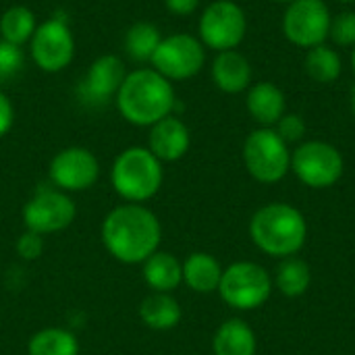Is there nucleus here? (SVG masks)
I'll list each match as a JSON object with an SVG mask.
<instances>
[{
  "label": "nucleus",
  "instance_id": "obj_36",
  "mask_svg": "<svg viewBox=\"0 0 355 355\" xmlns=\"http://www.w3.org/2000/svg\"><path fill=\"white\" fill-rule=\"evenodd\" d=\"M339 2H345V4H349V2H355V0H339Z\"/></svg>",
  "mask_w": 355,
  "mask_h": 355
},
{
  "label": "nucleus",
  "instance_id": "obj_17",
  "mask_svg": "<svg viewBox=\"0 0 355 355\" xmlns=\"http://www.w3.org/2000/svg\"><path fill=\"white\" fill-rule=\"evenodd\" d=\"M248 112L262 127H272L285 114V94L270 81H260L250 87L245 98Z\"/></svg>",
  "mask_w": 355,
  "mask_h": 355
},
{
  "label": "nucleus",
  "instance_id": "obj_26",
  "mask_svg": "<svg viewBox=\"0 0 355 355\" xmlns=\"http://www.w3.org/2000/svg\"><path fill=\"white\" fill-rule=\"evenodd\" d=\"M312 281V272L310 266L300 260V258H285L281 262V266L277 268V289L285 295V297H300L308 291Z\"/></svg>",
  "mask_w": 355,
  "mask_h": 355
},
{
  "label": "nucleus",
  "instance_id": "obj_28",
  "mask_svg": "<svg viewBox=\"0 0 355 355\" xmlns=\"http://www.w3.org/2000/svg\"><path fill=\"white\" fill-rule=\"evenodd\" d=\"M23 69V52L21 46L0 40V81L12 79Z\"/></svg>",
  "mask_w": 355,
  "mask_h": 355
},
{
  "label": "nucleus",
  "instance_id": "obj_25",
  "mask_svg": "<svg viewBox=\"0 0 355 355\" xmlns=\"http://www.w3.org/2000/svg\"><path fill=\"white\" fill-rule=\"evenodd\" d=\"M304 64H306V73L318 83H333L341 75V56L335 48L327 44L310 48Z\"/></svg>",
  "mask_w": 355,
  "mask_h": 355
},
{
  "label": "nucleus",
  "instance_id": "obj_30",
  "mask_svg": "<svg viewBox=\"0 0 355 355\" xmlns=\"http://www.w3.org/2000/svg\"><path fill=\"white\" fill-rule=\"evenodd\" d=\"M44 235H37L33 231H25L19 239H17V254L23 260H37L44 252Z\"/></svg>",
  "mask_w": 355,
  "mask_h": 355
},
{
  "label": "nucleus",
  "instance_id": "obj_33",
  "mask_svg": "<svg viewBox=\"0 0 355 355\" xmlns=\"http://www.w3.org/2000/svg\"><path fill=\"white\" fill-rule=\"evenodd\" d=\"M352 110H354L355 114V85L352 87Z\"/></svg>",
  "mask_w": 355,
  "mask_h": 355
},
{
  "label": "nucleus",
  "instance_id": "obj_23",
  "mask_svg": "<svg viewBox=\"0 0 355 355\" xmlns=\"http://www.w3.org/2000/svg\"><path fill=\"white\" fill-rule=\"evenodd\" d=\"M160 40H162V35L154 23L139 21V23L131 25L125 33V52L131 60L148 62V60H152Z\"/></svg>",
  "mask_w": 355,
  "mask_h": 355
},
{
  "label": "nucleus",
  "instance_id": "obj_1",
  "mask_svg": "<svg viewBox=\"0 0 355 355\" xmlns=\"http://www.w3.org/2000/svg\"><path fill=\"white\" fill-rule=\"evenodd\" d=\"M162 227L158 216L141 204L112 208L102 223L106 252L123 264H141L158 252Z\"/></svg>",
  "mask_w": 355,
  "mask_h": 355
},
{
  "label": "nucleus",
  "instance_id": "obj_34",
  "mask_svg": "<svg viewBox=\"0 0 355 355\" xmlns=\"http://www.w3.org/2000/svg\"><path fill=\"white\" fill-rule=\"evenodd\" d=\"M352 67H354V73H355V46H354V52H352Z\"/></svg>",
  "mask_w": 355,
  "mask_h": 355
},
{
  "label": "nucleus",
  "instance_id": "obj_29",
  "mask_svg": "<svg viewBox=\"0 0 355 355\" xmlns=\"http://www.w3.org/2000/svg\"><path fill=\"white\" fill-rule=\"evenodd\" d=\"M275 131L281 135V139L285 144H295V141L304 139V135H306V121L300 114H293V112L291 114H283L279 119Z\"/></svg>",
  "mask_w": 355,
  "mask_h": 355
},
{
  "label": "nucleus",
  "instance_id": "obj_4",
  "mask_svg": "<svg viewBox=\"0 0 355 355\" xmlns=\"http://www.w3.org/2000/svg\"><path fill=\"white\" fill-rule=\"evenodd\" d=\"M162 162L148 148L123 150L110 168V183L114 191L129 204H144L162 187Z\"/></svg>",
  "mask_w": 355,
  "mask_h": 355
},
{
  "label": "nucleus",
  "instance_id": "obj_11",
  "mask_svg": "<svg viewBox=\"0 0 355 355\" xmlns=\"http://www.w3.org/2000/svg\"><path fill=\"white\" fill-rule=\"evenodd\" d=\"M33 62L46 73H58L67 69L75 54V40L64 19L54 17L35 27L31 35Z\"/></svg>",
  "mask_w": 355,
  "mask_h": 355
},
{
  "label": "nucleus",
  "instance_id": "obj_13",
  "mask_svg": "<svg viewBox=\"0 0 355 355\" xmlns=\"http://www.w3.org/2000/svg\"><path fill=\"white\" fill-rule=\"evenodd\" d=\"M98 175V158L85 148H64L50 162V181L64 193L89 189Z\"/></svg>",
  "mask_w": 355,
  "mask_h": 355
},
{
  "label": "nucleus",
  "instance_id": "obj_24",
  "mask_svg": "<svg viewBox=\"0 0 355 355\" xmlns=\"http://www.w3.org/2000/svg\"><path fill=\"white\" fill-rule=\"evenodd\" d=\"M35 27L37 25H35L33 10L21 4L6 8L4 15L0 17V35L4 42H10L15 46H21L27 40H31Z\"/></svg>",
  "mask_w": 355,
  "mask_h": 355
},
{
  "label": "nucleus",
  "instance_id": "obj_8",
  "mask_svg": "<svg viewBox=\"0 0 355 355\" xmlns=\"http://www.w3.org/2000/svg\"><path fill=\"white\" fill-rule=\"evenodd\" d=\"M248 31L243 8L233 0H214L200 17V42L216 52L235 50Z\"/></svg>",
  "mask_w": 355,
  "mask_h": 355
},
{
  "label": "nucleus",
  "instance_id": "obj_35",
  "mask_svg": "<svg viewBox=\"0 0 355 355\" xmlns=\"http://www.w3.org/2000/svg\"><path fill=\"white\" fill-rule=\"evenodd\" d=\"M270 2H291V0H270Z\"/></svg>",
  "mask_w": 355,
  "mask_h": 355
},
{
  "label": "nucleus",
  "instance_id": "obj_10",
  "mask_svg": "<svg viewBox=\"0 0 355 355\" xmlns=\"http://www.w3.org/2000/svg\"><path fill=\"white\" fill-rule=\"evenodd\" d=\"M331 10L324 0H291L283 17V33L297 48H314L327 42Z\"/></svg>",
  "mask_w": 355,
  "mask_h": 355
},
{
  "label": "nucleus",
  "instance_id": "obj_20",
  "mask_svg": "<svg viewBox=\"0 0 355 355\" xmlns=\"http://www.w3.org/2000/svg\"><path fill=\"white\" fill-rule=\"evenodd\" d=\"M212 349L214 355H256V335L250 324L231 318L214 333Z\"/></svg>",
  "mask_w": 355,
  "mask_h": 355
},
{
  "label": "nucleus",
  "instance_id": "obj_14",
  "mask_svg": "<svg viewBox=\"0 0 355 355\" xmlns=\"http://www.w3.org/2000/svg\"><path fill=\"white\" fill-rule=\"evenodd\" d=\"M125 77L127 73L123 60L114 54H104L89 64L85 77L81 79L79 94L89 104H106L116 96Z\"/></svg>",
  "mask_w": 355,
  "mask_h": 355
},
{
  "label": "nucleus",
  "instance_id": "obj_12",
  "mask_svg": "<svg viewBox=\"0 0 355 355\" xmlns=\"http://www.w3.org/2000/svg\"><path fill=\"white\" fill-rule=\"evenodd\" d=\"M75 202L60 189H42L23 206L25 229L37 235L64 231L75 220Z\"/></svg>",
  "mask_w": 355,
  "mask_h": 355
},
{
  "label": "nucleus",
  "instance_id": "obj_16",
  "mask_svg": "<svg viewBox=\"0 0 355 355\" xmlns=\"http://www.w3.org/2000/svg\"><path fill=\"white\" fill-rule=\"evenodd\" d=\"M212 79L216 87L225 94H239L250 87L252 67L250 60L237 50L218 52L212 62Z\"/></svg>",
  "mask_w": 355,
  "mask_h": 355
},
{
  "label": "nucleus",
  "instance_id": "obj_3",
  "mask_svg": "<svg viewBox=\"0 0 355 355\" xmlns=\"http://www.w3.org/2000/svg\"><path fill=\"white\" fill-rule=\"evenodd\" d=\"M250 237L264 254L291 258L308 239V223L304 214L289 204H266L252 216Z\"/></svg>",
  "mask_w": 355,
  "mask_h": 355
},
{
  "label": "nucleus",
  "instance_id": "obj_2",
  "mask_svg": "<svg viewBox=\"0 0 355 355\" xmlns=\"http://www.w3.org/2000/svg\"><path fill=\"white\" fill-rule=\"evenodd\" d=\"M116 106L125 121L137 127H152L173 114L175 89L166 77L154 69H135L127 73L116 92Z\"/></svg>",
  "mask_w": 355,
  "mask_h": 355
},
{
  "label": "nucleus",
  "instance_id": "obj_31",
  "mask_svg": "<svg viewBox=\"0 0 355 355\" xmlns=\"http://www.w3.org/2000/svg\"><path fill=\"white\" fill-rule=\"evenodd\" d=\"M12 123H15V108L10 100L0 92V137L10 131Z\"/></svg>",
  "mask_w": 355,
  "mask_h": 355
},
{
  "label": "nucleus",
  "instance_id": "obj_32",
  "mask_svg": "<svg viewBox=\"0 0 355 355\" xmlns=\"http://www.w3.org/2000/svg\"><path fill=\"white\" fill-rule=\"evenodd\" d=\"M164 4L173 15L187 17V15L196 12V8L200 6V0H164Z\"/></svg>",
  "mask_w": 355,
  "mask_h": 355
},
{
  "label": "nucleus",
  "instance_id": "obj_18",
  "mask_svg": "<svg viewBox=\"0 0 355 355\" xmlns=\"http://www.w3.org/2000/svg\"><path fill=\"white\" fill-rule=\"evenodd\" d=\"M144 264V281L158 293H171L183 283V264L168 252H154Z\"/></svg>",
  "mask_w": 355,
  "mask_h": 355
},
{
  "label": "nucleus",
  "instance_id": "obj_5",
  "mask_svg": "<svg viewBox=\"0 0 355 355\" xmlns=\"http://www.w3.org/2000/svg\"><path fill=\"white\" fill-rule=\"evenodd\" d=\"M243 162L256 181L277 183L291 168L289 144H285L272 127L256 129L243 144Z\"/></svg>",
  "mask_w": 355,
  "mask_h": 355
},
{
  "label": "nucleus",
  "instance_id": "obj_22",
  "mask_svg": "<svg viewBox=\"0 0 355 355\" xmlns=\"http://www.w3.org/2000/svg\"><path fill=\"white\" fill-rule=\"evenodd\" d=\"M79 341L67 329H44L27 343V355H77Z\"/></svg>",
  "mask_w": 355,
  "mask_h": 355
},
{
  "label": "nucleus",
  "instance_id": "obj_9",
  "mask_svg": "<svg viewBox=\"0 0 355 355\" xmlns=\"http://www.w3.org/2000/svg\"><path fill=\"white\" fill-rule=\"evenodd\" d=\"M204 44L189 33H173L160 40L152 67L168 81H183L198 75L204 67Z\"/></svg>",
  "mask_w": 355,
  "mask_h": 355
},
{
  "label": "nucleus",
  "instance_id": "obj_19",
  "mask_svg": "<svg viewBox=\"0 0 355 355\" xmlns=\"http://www.w3.org/2000/svg\"><path fill=\"white\" fill-rule=\"evenodd\" d=\"M223 279V268L218 260L206 252L189 254L183 262V283L196 293H212L218 291Z\"/></svg>",
  "mask_w": 355,
  "mask_h": 355
},
{
  "label": "nucleus",
  "instance_id": "obj_7",
  "mask_svg": "<svg viewBox=\"0 0 355 355\" xmlns=\"http://www.w3.org/2000/svg\"><path fill=\"white\" fill-rule=\"evenodd\" d=\"M291 168L295 177L314 189L333 187L343 177V156L327 141H306L291 154Z\"/></svg>",
  "mask_w": 355,
  "mask_h": 355
},
{
  "label": "nucleus",
  "instance_id": "obj_21",
  "mask_svg": "<svg viewBox=\"0 0 355 355\" xmlns=\"http://www.w3.org/2000/svg\"><path fill=\"white\" fill-rule=\"evenodd\" d=\"M181 306L171 293L154 291L139 306V318L154 331H171L181 322Z\"/></svg>",
  "mask_w": 355,
  "mask_h": 355
},
{
  "label": "nucleus",
  "instance_id": "obj_15",
  "mask_svg": "<svg viewBox=\"0 0 355 355\" xmlns=\"http://www.w3.org/2000/svg\"><path fill=\"white\" fill-rule=\"evenodd\" d=\"M189 144H191V135L187 125L173 114L164 116L162 121L150 127L148 150L160 162H175L183 158L189 150Z\"/></svg>",
  "mask_w": 355,
  "mask_h": 355
},
{
  "label": "nucleus",
  "instance_id": "obj_6",
  "mask_svg": "<svg viewBox=\"0 0 355 355\" xmlns=\"http://www.w3.org/2000/svg\"><path fill=\"white\" fill-rule=\"evenodd\" d=\"M223 302L235 310H256L272 293V277L256 262H235L223 270L218 285Z\"/></svg>",
  "mask_w": 355,
  "mask_h": 355
},
{
  "label": "nucleus",
  "instance_id": "obj_27",
  "mask_svg": "<svg viewBox=\"0 0 355 355\" xmlns=\"http://www.w3.org/2000/svg\"><path fill=\"white\" fill-rule=\"evenodd\" d=\"M329 37L341 46V48H352L355 46V12L354 10H343L335 19H331V31Z\"/></svg>",
  "mask_w": 355,
  "mask_h": 355
}]
</instances>
